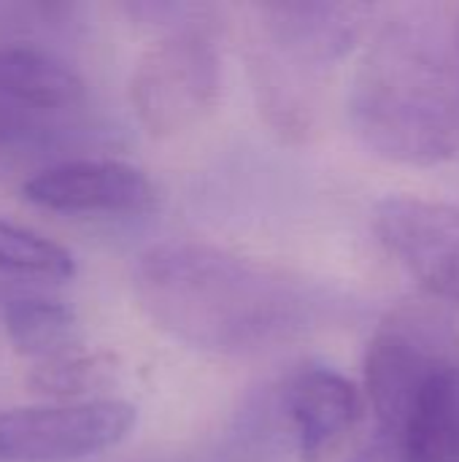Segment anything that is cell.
I'll use <instances>...</instances> for the list:
<instances>
[{
  "mask_svg": "<svg viewBox=\"0 0 459 462\" xmlns=\"http://www.w3.org/2000/svg\"><path fill=\"white\" fill-rule=\"evenodd\" d=\"M70 135V127L62 116L35 114L19 106L0 100V160L35 157L62 146Z\"/></svg>",
  "mask_w": 459,
  "mask_h": 462,
  "instance_id": "obj_13",
  "label": "cell"
},
{
  "mask_svg": "<svg viewBox=\"0 0 459 462\" xmlns=\"http://www.w3.org/2000/svg\"><path fill=\"white\" fill-rule=\"evenodd\" d=\"M0 271L24 279L65 282L76 273L70 249L19 222L0 217Z\"/></svg>",
  "mask_w": 459,
  "mask_h": 462,
  "instance_id": "obj_11",
  "label": "cell"
},
{
  "mask_svg": "<svg viewBox=\"0 0 459 462\" xmlns=\"http://www.w3.org/2000/svg\"><path fill=\"white\" fill-rule=\"evenodd\" d=\"M3 328L19 355L46 363L78 349L76 311L49 295H19L3 306Z\"/></svg>",
  "mask_w": 459,
  "mask_h": 462,
  "instance_id": "obj_10",
  "label": "cell"
},
{
  "mask_svg": "<svg viewBox=\"0 0 459 462\" xmlns=\"http://www.w3.org/2000/svg\"><path fill=\"white\" fill-rule=\"evenodd\" d=\"M84 92L81 73L57 51L30 41H0V100L62 116L81 106Z\"/></svg>",
  "mask_w": 459,
  "mask_h": 462,
  "instance_id": "obj_9",
  "label": "cell"
},
{
  "mask_svg": "<svg viewBox=\"0 0 459 462\" xmlns=\"http://www.w3.org/2000/svg\"><path fill=\"white\" fill-rule=\"evenodd\" d=\"M27 203L76 217H135L157 203L151 179L122 160L73 157L51 162L24 179Z\"/></svg>",
  "mask_w": 459,
  "mask_h": 462,
  "instance_id": "obj_7",
  "label": "cell"
},
{
  "mask_svg": "<svg viewBox=\"0 0 459 462\" xmlns=\"http://www.w3.org/2000/svg\"><path fill=\"white\" fill-rule=\"evenodd\" d=\"M252 54L254 87L271 125L303 135L314 125V89L325 68L344 60L371 30L368 3L279 0L257 3Z\"/></svg>",
  "mask_w": 459,
  "mask_h": 462,
  "instance_id": "obj_3",
  "label": "cell"
},
{
  "mask_svg": "<svg viewBox=\"0 0 459 462\" xmlns=\"http://www.w3.org/2000/svg\"><path fill=\"white\" fill-rule=\"evenodd\" d=\"M454 30H457V38H459V11H457V16H454Z\"/></svg>",
  "mask_w": 459,
  "mask_h": 462,
  "instance_id": "obj_15",
  "label": "cell"
},
{
  "mask_svg": "<svg viewBox=\"0 0 459 462\" xmlns=\"http://www.w3.org/2000/svg\"><path fill=\"white\" fill-rule=\"evenodd\" d=\"M354 133L400 165H441L459 154V38L411 14L384 22L349 89Z\"/></svg>",
  "mask_w": 459,
  "mask_h": 462,
  "instance_id": "obj_2",
  "label": "cell"
},
{
  "mask_svg": "<svg viewBox=\"0 0 459 462\" xmlns=\"http://www.w3.org/2000/svg\"><path fill=\"white\" fill-rule=\"evenodd\" d=\"M222 95V60L211 32L162 35L135 65L130 100L151 135H176L214 114Z\"/></svg>",
  "mask_w": 459,
  "mask_h": 462,
  "instance_id": "obj_4",
  "label": "cell"
},
{
  "mask_svg": "<svg viewBox=\"0 0 459 462\" xmlns=\"http://www.w3.org/2000/svg\"><path fill=\"white\" fill-rule=\"evenodd\" d=\"M146 317L170 338L216 355L289 344L335 309L325 287L200 241H162L133 263Z\"/></svg>",
  "mask_w": 459,
  "mask_h": 462,
  "instance_id": "obj_1",
  "label": "cell"
},
{
  "mask_svg": "<svg viewBox=\"0 0 459 462\" xmlns=\"http://www.w3.org/2000/svg\"><path fill=\"white\" fill-rule=\"evenodd\" d=\"M73 14V5L62 3H0L3 30H38L60 27Z\"/></svg>",
  "mask_w": 459,
  "mask_h": 462,
  "instance_id": "obj_14",
  "label": "cell"
},
{
  "mask_svg": "<svg viewBox=\"0 0 459 462\" xmlns=\"http://www.w3.org/2000/svg\"><path fill=\"white\" fill-rule=\"evenodd\" d=\"M135 428L124 401H73L0 411V462H70L106 452Z\"/></svg>",
  "mask_w": 459,
  "mask_h": 462,
  "instance_id": "obj_5",
  "label": "cell"
},
{
  "mask_svg": "<svg viewBox=\"0 0 459 462\" xmlns=\"http://www.w3.org/2000/svg\"><path fill=\"white\" fill-rule=\"evenodd\" d=\"M384 249L436 298L459 306V206L387 198L373 211Z\"/></svg>",
  "mask_w": 459,
  "mask_h": 462,
  "instance_id": "obj_6",
  "label": "cell"
},
{
  "mask_svg": "<svg viewBox=\"0 0 459 462\" xmlns=\"http://www.w3.org/2000/svg\"><path fill=\"white\" fill-rule=\"evenodd\" d=\"M284 409L306 462L325 460L333 455L360 425L365 401L357 384L333 368L300 371L284 393Z\"/></svg>",
  "mask_w": 459,
  "mask_h": 462,
  "instance_id": "obj_8",
  "label": "cell"
},
{
  "mask_svg": "<svg viewBox=\"0 0 459 462\" xmlns=\"http://www.w3.org/2000/svg\"><path fill=\"white\" fill-rule=\"evenodd\" d=\"M108 374L111 363L106 357L73 349L62 357L35 363L27 374V387L49 398H73L103 387L108 382Z\"/></svg>",
  "mask_w": 459,
  "mask_h": 462,
  "instance_id": "obj_12",
  "label": "cell"
}]
</instances>
